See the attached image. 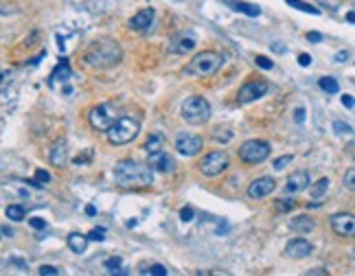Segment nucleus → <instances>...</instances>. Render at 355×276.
I'll return each instance as SVG.
<instances>
[{"mask_svg": "<svg viewBox=\"0 0 355 276\" xmlns=\"http://www.w3.org/2000/svg\"><path fill=\"white\" fill-rule=\"evenodd\" d=\"M114 180L118 186L132 188V186H149L154 182V167L149 162H136V160H121L114 167Z\"/></svg>", "mask_w": 355, "mask_h": 276, "instance_id": "obj_1", "label": "nucleus"}, {"mask_svg": "<svg viewBox=\"0 0 355 276\" xmlns=\"http://www.w3.org/2000/svg\"><path fill=\"white\" fill-rule=\"evenodd\" d=\"M121 57H123L121 46L114 40H99L94 44H90V48L84 55V60H86V64H90L94 68H110L121 62Z\"/></svg>", "mask_w": 355, "mask_h": 276, "instance_id": "obj_2", "label": "nucleus"}, {"mask_svg": "<svg viewBox=\"0 0 355 276\" xmlns=\"http://www.w3.org/2000/svg\"><path fill=\"white\" fill-rule=\"evenodd\" d=\"M138 132H140V123L136 119H132V116H118L106 134L112 145H128L138 136Z\"/></svg>", "mask_w": 355, "mask_h": 276, "instance_id": "obj_3", "label": "nucleus"}, {"mask_svg": "<svg viewBox=\"0 0 355 276\" xmlns=\"http://www.w3.org/2000/svg\"><path fill=\"white\" fill-rule=\"evenodd\" d=\"M224 64V57L215 50H204L197 53L187 66V75H195V77H209L213 72H217Z\"/></svg>", "mask_w": 355, "mask_h": 276, "instance_id": "obj_4", "label": "nucleus"}, {"mask_svg": "<svg viewBox=\"0 0 355 276\" xmlns=\"http://www.w3.org/2000/svg\"><path fill=\"white\" fill-rule=\"evenodd\" d=\"M180 114L187 123L199 125V123H206L211 119V105H209V101L202 99V97H189L182 103Z\"/></svg>", "mask_w": 355, "mask_h": 276, "instance_id": "obj_5", "label": "nucleus"}, {"mask_svg": "<svg viewBox=\"0 0 355 276\" xmlns=\"http://www.w3.org/2000/svg\"><path fill=\"white\" fill-rule=\"evenodd\" d=\"M197 167H199V171H202L204 176L215 178L231 167V158H228L226 151H211V154H206L202 160L197 162Z\"/></svg>", "mask_w": 355, "mask_h": 276, "instance_id": "obj_6", "label": "nucleus"}, {"mask_svg": "<svg viewBox=\"0 0 355 276\" xmlns=\"http://www.w3.org/2000/svg\"><path fill=\"white\" fill-rule=\"evenodd\" d=\"M270 156V145L265 141H246L239 147V158L246 164H261Z\"/></svg>", "mask_w": 355, "mask_h": 276, "instance_id": "obj_7", "label": "nucleus"}, {"mask_svg": "<svg viewBox=\"0 0 355 276\" xmlns=\"http://www.w3.org/2000/svg\"><path fill=\"white\" fill-rule=\"evenodd\" d=\"M118 119L114 107L110 103H101V105H94L90 112H88V121H90V125L97 129V132H108L110 127H112V123Z\"/></svg>", "mask_w": 355, "mask_h": 276, "instance_id": "obj_8", "label": "nucleus"}, {"mask_svg": "<svg viewBox=\"0 0 355 276\" xmlns=\"http://www.w3.org/2000/svg\"><path fill=\"white\" fill-rule=\"evenodd\" d=\"M270 84L263 81V79H255V81H248L239 88V94H237V101L239 103H252V101L261 99L263 94H268Z\"/></svg>", "mask_w": 355, "mask_h": 276, "instance_id": "obj_9", "label": "nucleus"}, {"mask_svg": "<svg viewBox=\"0 0 355 276\" xmlns=\"http://www.w3.org/2000/svg\"><path fill=\"white\" fill-rule=\"evenodd\" d=\"M202 147H204V141L199 136L187 134V132L175 136V149H178V154H182V156H195V154H199Z\"/></svg>", "mask_w": 355, "mask_h": 276, "instance_id": "obj_10", "label": "nucleus"}, {"mask_svg": "<svg viewBox=\"0 0 355 276\" xmlns=\"http://www.w3.org/2000/svg\"><path fill=\"white\" fill-rule=\"evenodd\" d=\"M331 228L340 237H355V215L351 213H338L329 219Z\"/></svg>", "mask_w": 355, "mask_h": 276, "instance_id": "obj_11", "label": "nucleus"}, {"mask_svg": "<svg viewBox=\"0 0 355 276\" xmlns=\"http://www.w3.org/2000/svg\"><path fill=\"white\" fill-rule=\"evenodd\" d=\"M276 188V180L270 178V176H263V178H257L250 182L248 186V198L252 200H261V198H268L270 193H274Z\"/></svg>", "mask_w": 355, "mask_h": 276, "instance_id": "obj_12", "label": "nucleus"}, {"mask_svg": "<svg viewBox=\"0 0 355 276\" xmlns=\"http://www.w3.org/2000/svg\"><path fill=\"white\" fill-rule=\"evenodd\" d=\"M195 35L193 33H178L175 38L169 42V53H173V55H187V53H191V50L195 48Z\"/></svg>", "mask_w": 355, "mask_h": 276, "instance_id": "obj_13", "label": "nucleus"}, {"mask_svg": "<svg viewBox=\"0 0 355 276\" xmlns=\"http://www.w3.org/2000/svg\"><path fill=\"white\" fill-rule=\"evenodd\" d=\"M312 243L307 239H292L290 243L285 245V257L287 259H305L312 254Z\"/></svg>", "mask_w": 355, "mask_h": 276, "instance_id": "obj_14", "label": "nucleus"}, {"mask_svg": "<svg viewBox=\"0 0 355 276\" xmlns=\"http://www.w3.org/2000/svg\"><path fill=\"white\" fill-rule=\"evenodd\" d=\"M309 186V173L307 171H296L292 173L290 178H287V184H285V193H300V191H305V188Z\"/></svg>", "mask_w": 355, "mask_h": 276, "instance_id": "obj_15", "label": "nucleus"}, {"mask_svg": "<svg viewBox=\"0 0 355 276\" xmlns=\"http://www.w3.org/2000/svg\"><path fill=\"white\" fill-rule=\"evenodd\" d=\"M149 164L160 173H171L175 169V160L165 151H158V154H149Z\"/></svg>", "mask_w": 355, "mask_h": 276, "instance_id": "obj_16", "label": "nucleus"}, {"mask_svg": "<svg viewBox=\"0 0 355 276\" xmlns=\"http://www.w3.org/2000/svg\"><path fill=\"white\" fill-rule=\"evenodd\" d=\"M151 22H154V9H143L130 18V29L132 31H147Z\"/></svg>", "mask_w": 355, "mask_h": 276, "instance_id": "obj_17", "label": "nucleus"}, {"mask_svg": "<svg viewBox=\"0 0 355 276\" xmlns=\"http://www.w3.org/2000/svg\"><path fill=\"white\" fill-rule=\"evenodd\" d=\"M48 160H50V164H55V167H64L66 164V160H68L66 141H57L53 145V149H50V154H48Z\"/></svg>", "mask_w": 355, "mask_h": 276, "instance_id": "obj_18", "label": "nucleus"}, {"mask_svg": "<svg viewBox=\"0 0 355 276\" xmlns=\"http://www.w3.org/2000/svg\"><path fill=\"white\" fill-rule=\"evenodd\" d=\"M224 5H228L231 9L235 11H241V13H246V16L250 18H257V16H261V9H259L257 5H250V3H243V0H221Z\"/></svg>", "mask_w": 355, "mask_h": 276, "instance_id": "obj_19", "label": "nucleus"}, {"mask_svg": "<svg viewBox=\"0 0 355 276\" xmlns=\"http://www.w3.org/2000/svg\"><path fill=\"white\" fill-rule=\"evenodd\" d=\"M290 228L294 232H298V235H307V232H312L316 228V222L312 219V217H307V215H298V217H294V219L290 222Z\"/></svg>", "mask_w": 355, "mask_h": 276, "instance_id": "obj_20", "label": "nucleus"}, {"mask_svg": "<svg viewBox=\"0 0 355 276\" xmlns=\"http://www.w3.org/2000/svg\"><path fill=\"white\" fill-rule=\"evenodd\" d=\"M70 66H68V62H59L57 64V68L50 72V79H48V86H55V84H59V81H68L70 79Z\"/></svg>", "mask_w": 355, "mask_h": 276, "instance_id": "obj_21", "label": "nucleus"}, {"mask_svg": "<svg viewBox=\"0 0 355 276\" xmlns=\"http://www.w3.org/2000/svg\"><path fill=\"white\" fill-rule=\"evenodd\" d=\"M88 241H90L88 235H79V232H70L68 235V248L75 254H84L88 248Z\"/></svg>", "mask_w": 355, "mask_h": 276, "instance_id": "obj_22", "label": "nucleus"}, {"mask_svg": "<svg viewBox=\"0 0 355 276\" xmlns=\"http://www.w3.org/2000/svg\"><path fill=\"white\" fill-rule=\"evenodd\" d=\"M327 188H329V178H320L312 186V200H322L324 193H327Z\"/></svg>", "mask_w": 355, "mask_h": 276, "instance_id": "obj_23", "label": "nucleus"}, {"mask_svg": "<svg viewBox=\"0 0 355 276\" xmlns=\"http://www.w3.org/2000/svg\"><path fill=\"white\" fill-rule=\"evenodd\" d=\"M318 86H320V88L327 92V94H338L340 92V84L336 81L334 77H322L320 81H318Z\"/></svg>", "mask_w": 355, "mask_h": 276, "instance_id": "obj_24", "label": "nucleus"}, {"mask_svg": "<svg viewBox=\"0 0 355 276\" xmlns=\"http://www.w3.org/2000/svg\"><path fill=\"white\" fill-rule=\"evenodd\" d=\"M140 274H154V276H167V267L160 265V263H151V265H140L138 267Z\"/></svg>", "mask_w": 355, "mask_h": 276, "instance_id": "obj_25", "label": "nucleus"}, {"mask_svg": "<svg viewBox=\"0 0 355 276\" xmlns=\"http://www.w3.org/2000/svg\"><path fill=\"white\" fill-rule=\"evenodd\" d=\"M24 206H20V204H9L7 206V217L9 219H13V222H22L24 219Z\"/></svg>", "mask_w": 355, "mask_h": 276, "instance_id": "obj_26", "label": "nucleus"}, {"mask_svg": "<svg viewBox=\"0 0 355 276\" xmlns=\"http://www.w3.org/2000/svg\"><path fill=\"white\" fill-rule=\"evenodd\" d=\"M143 147H145L147 154H158V151H162V138L160 136H151Z\"/></svg>", "mask_w": 355, "mask_h": 276, "instance_id": "obj_27", "label": "nucleus"}, {"mask_svg": "<svg viewBox=\"0 0 355 276\" xmlns=\"http://www.w3.org/2000/svg\"><path fill=\"white\" fill-rule=\"evenodd\" d=\"M287 5L290 7H294V9H298V11H305V13H314V16H318V11L316 7H312V5H307V3H302V0H287Z\"/></svg>", "mask_w": 355, "mask_h": 276, "instance_id": "obj_28", "label": "nucleus"}, {"mask_svg": "<svg viewBox=\"0 0 355 276\" xmlns=\"http://www.w3.org/2000/svg\"><path fill=\"white\" fill-rule=\"evenodd\" d=\"M108 267L110 274H128L125 270H121V259L118 257H112V259H106V263H103Z\"/></svg>", "mask_w": 355, "mask_h": 276, "instance_id": "obj_29", "label": "nucleus"}, {"mask_svg": "<svg viewBox=\"0 0 355 276\" xmlns=\"http://www.w3.org/2000/svg\"><path fill=\"white\" fill-rule=\"evenodd\" d=\"M213 138H215L217 143H228L233 138V132L226 127H217V129H213Z\"/></svg>", "mask_w": 355, "mask_h": 276, "instance_id": "obj_30", "label": "nucleus"}, {"mask_svg": "<svg viewBox=\"0 0 355 276\" xmlns=\"http://www.w3.org/2000/svg\"><path fill=\"white\" fill-rule=\"evenodd\" d=\"M344 186L349 188V191H353V193H355V167L344 173Z\"/></svg>", "mask_w": 355, "mask_h": 276, "instance_id": "obj_31", "label": "nucleus"}, {"mask_svg": "<svg viewBox=\"0 0 355 276\" xmlns=\"http://www.w3.org/2000/svg\"><path fill=\"white\" fill-rule=\"evenodd\" d=\"M294 206H296V202H294V200H287V198L276 200V210H281V213H285V210H292Z\"/></svg>", "mask_w": 355, "mask_h": 276, "instance_id": "obj_32", "label": "nucleus"}, {"mask_svg": "<svg viewBox=\"0 0 355 276\" xmlns=\"http://www.w3.org/2000/svg\"><path fill=\"white\" fill-rule=\"evenodd\" d=\"M292 162V156H281V158H276L274 160V164H272V169L274 171H281V169H285L287 164Z\"/></svg>", "mask_w": 355, "mask_h": 276, "instance_id": "obj_33", "label": "nucleus"}, {"mask_svg": "<svg viewBox=\"0 0 355 276\" xmlns=\"http://www.w3.org/2000/svg\"><path fill=\"white\" fill-rule=\"evenodd\" d=\"M255 62H257V66H259V68H263V70H270L272 66H274V62H270L265 55H257V57H255Z\"/></svg>", "mask_w": 355, "mask_h": 276, "instance_id": "obj_34", "label": "nucleus"}, {"mask_svg": "<svg viewBox=\"0 0 355 276\" xmlns=\"http://www.w3.org/2000/svg\"><path fill=\"white\" fill-rule=\"evenodd\" d=\"M88 237H90V241H103L106 239V228H92L88 232Z\"/></svg>", "mask_w": 355, "mask_h": 276, "instance_id": "obj_35", "label": "nucleus"}, {"mask_svg": "<svg viewBox=\"0 0 355 276\" xmlns=\"http://www.w3.org/2000/svg\"><path fill=\"white\" fill-rule=\"evenodd\" d=\"M334 129H336V134H351L353 129H351V125H346V123H342V121H334Z\"/></svg>", "mask_w": 355, "mask_h": 276, "instance_id": "obj_36", "label": "nucleus"}, {"mask_svg": "<svg viewBox=\"0 0 355 276\" xmlns=\"http://www.w3.org/2000/svg\"><path fill=\"white\" fill-rule=\"evenodd\" d=\"M193 217H195V213H193V208H191V206H184L180 210V219L182 222H193Z\"/></svg>", "mask_w": 355, "mask_h": 276, "instance_id": "obj_37", "label": "nucleus"}, {"mask_svg": "<svg viewBox=\"0 0 355 276\" xmlns=\"http://www.w3.org/2000/svg\"><path fill=\"white\" fill-rule=\"evenodd\" d=\"M38 274H42V276H57L59 274V270H57V267H53V265H42L40 267V270H38Z\"/></svg>", "mask_w": 355, "mask_h": 276, "instance_id": "obj_38", "label": "nucleus"}, {"mask_svg": "<svg viewBox=\"0 0 355 276\" xmlns=\"http://www.w3.org/2000/svg\"><path fill=\"white\" fill-rule=\"evenodd\" d=\"M35 178H38L42 184H48V180H50V173H48V171H44V169H38V171H35Z\"/></svg>", "mask_w": 355, "mask_h": 276, "instance_id": "obj_39", "label": "nucleus"}, {"mask_svg": "<svg viewBox=\"0 0 355 276\" xmlns=\"http://www.w3.org/2000/svg\"><path fill=\"white\" fill-rule=\"evenodd\" d=\"M29 224H31V228H35V230H42L44 226H46V222L40 219V217H31V219H29Z\"/></svg>", "mask_w": 355, "mask_h": 276, "instance_id": "obj_40", "label": "nucleus"}, {"mask_svg": "<svg viewBox=\"0 0 355 276\" xmlns=\"http://www.w3.org/2000/svg\"><path fill=\"white\" fill-rule=\"evenodd\" d=\"M294 121H296V123H302V121H305V107H296V110H294Z\"/></svg>", "mask_w": 355, "mask_h": 276, "instance_id": "obj_41", "label": "nucleus"}, {"mask_svg": "<svg viewBox=\"0 0 355 276\" xmlns=\"http://www.w3.org/2000/svg\"><path fill=\"white\" fill-rule=\"evenodd\" d=\"M298 64H300V66H309V64H312V55L300 53V55H298Z\"/></svg>", "mask_w": 355, "mask_h": 276, "instance_id": "obj_42", "label": "nucleus"}, {"mask_svg": "<svg viewBox=\"0 0 355 276\" xmlns=\"http://www.w3.org/2000/svg\"><path fill=\"white\" fill-rule=\"evenodd\" d=\"M342 105L344 107H355V99L351 94H342Z\"/></svg>", "mask_w": 355, "mask_h": 276, "instance_id": "obj_43", "label": "nucleus"}, {"mask_svg": "<svg viewBox=\"0 0 355 276\" xmlns=\"http://www.w3.org/2000/svg\"><path fill=\"white\" fill-rule=\"evenodd\" d=\"M307 40L316 44V42H320V40H322V35H320V33H316V31H312V33H307Z\"/></svg>", "mask_w": 355, "mask_h": 276, "instance_id": "obj_44", "label": "nucleus"}, {"mask_svg": "<svg viewBox=\"0 0 355 276\" xmlns=\"http://www.w3.org/2000/svg\"><path fill=\"white\" fill-rule=\"evenodd\" d=\"M86 215H90V217H92V215H97V208H94L92 204H88V206H86Z\"/></svg>", "mask_w": 355, "mask_h": 276, "instance_id": "obj_45", "label": "nucleus"}, {"mask_svg": "<svg viewBox=\"0 0 355 276\" xmlns=\"http://www.w3.org/2000/svg\"><path fill=\"white\" fill-rule=\"evenodd\" d=\"M346 151H349V156H353V158H355V141H353V143H349V147H346Z\"/></svg>", "mask_w": 355, "mask_h": 276, "instance_id": "obj_46", "label": "nucleus"}, {"mask_svg": "<svg viewBox=\"0 0 355 276\" xmlns=\"http://www.w3.org/2000/svg\"><path fill=\"white\" fill-rule=\"evenodd\" d=\"M3 235H5V237H13V235H16V232H13L11 228H7V226H5V228H3Z\"/></svg>", "mask_w": 355, "mask_h": 276, "instance_id": "obj_47", "label": "nucleus"}, {"mask_svg": "<svg viewBox=\"0 0 355 276\" xmlns=\"http://www.w3.org/2000/svg\"><path fill=\"white\" fill-rule=\"evenodd\" d=\"M346 57H349L346 53H338V55H336V62H346Z\"/></svg>", "mask_w": 355, "mask_h": 276, "instance_id": "obj_48", "label": "nucleus"}, {"mask_svg": "<svg viewBox=\"0 0 355 276\" xmlns=\"http://www.w3.org/2000/svg\"><path fill=\"white\" fill-rule=\"evenodd\" d=\"M309 274H320V276H324L327 272H324V270H320V267H318V270H309Z\"/></svg>", "mask_w": 355, "mask_h": 276, "instance_id": "obj_49", "label": "nucleus"}, {"mask_svg": "<svg viewBox=\"0 0 355 276\" xmlns=\"http://www.w3.org/2000/svg\"><path fill=\"white\" fill-rule=\"evenodd\" d=\"M346 20H349V22H355V11H351V13H346Z\"/></svg>", "mask_w": 355, "mask_h": 276, "instance_id": "obj_50", "label": "nucleus"}]
</instances>
